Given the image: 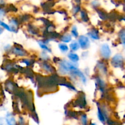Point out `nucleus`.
Masks as SVG:
<instances>
[{"mask_svg": "<svg viewBox=\"0 0 125 125\" xmlns=\"http://www.w3.org/2000/svg\"><path fill=\"white\" fill-rule=\"evenodd\" d=\"M12 51H13V53L14 54L17 55L18 56H25L27 55V53L25 50L18 47L13 48L12 49Z\"/></svg>", "mask_w": 125, "mask_h": 125, "instance_id": "6", "label": "nucleus"}, {"mask_svg": "<svg viewBox=\"0 0 125 125\" xmlns=\"http://www.w3.org/2000/svg\"><path fill=\"white\" fill-rule=\"evenodd\" d=\"M98 119L103 123H104L106 122V117H105V114L104 113L103 111L100 108V107H98Z\"/></svg>", "mask_w": 125, "mask_h": 125, "instance_id": "8", "label": "nucleus"}, {"mask_svg": "<svg viewBox=\"0 0 125 125\" xmlns=\"http://www.w3.org/2000/svg\"><path fill=\"white\" fill-rule=\"evenodd\" d=\"M100 54L101 57L104 59H108L110 58L111 55V50L107 44L104 43L101 45L100 48Z\"/></svg>", "mask_w": 125, "mask_h": 125, "instance_id": "3", "label": "nucleus"}, {"mask_svg": "<svg viewBox=\"0 0 125 125\" xmlns=\"http://www.w3.org/2000/svg\"><path fill=\"white\" fill-rule=\"evenodd\" d=\"M3 31H4L3 28H1V27L0 26V35H1V34H2V32H3Z\"/></svg>", "mask_w": 125, "mask_h": 125, "instance_id": "20", "label": "nucleus"}, {"mask_svg": "<svg viewBox=\"0 0 125 125\" xmlns=\"http://www.w3.org/2000/svg\"><path fill=\"white\" fill-rule=\"evenodd\" d=\"M70 49L72 50V51H77V50H79L80 46H79V43H78L76 41H73L72 42V43L70 44Z\"/></svg>", "mask_w": 125, "mask_h": 125, "instance_id": "10", "label": "nucleus"}, {"mask_svg": "<svg viewBox=\"0 0 125 125\" xmlns=\"http://www.w3.org/2000/svg\"><path fill=\"white\" fill-rule=\"evenodd\" d=\"M0 25L1 26L3 27L4 29H7V31H12V29H11V28L9 26V24H6L5 23H4V22L1 21V20H0Z\"/></svg>", "mask_w": 125, "mask_h": 125, "instance_id": "17", "label": "nucleus"}, {"mask_svg": "<svg viewBox=\"0 0 125 125\" xmlns=\"http://www.w3.org/2000/svg\"><path fill=\"white\" fill-rule=\"evenodd\" d=\"M6 121L7 125H17L15 118L12 114H7L6 117Z\"/></svg>", "mask_w": 125, "mask_h": 125, "instance_id": "5", "label": "nucleus"}, {"mask_svg": "<svg viewBox=\"0 0 125 125\" xmlns=\"http://www.w3.org/2000/svg\"><path fill=\"white\" fill-rule=\"evenodd\" d=\"M61 40L64 43H68L72 40V36L68 34H64L62 36Z\"/></svg>", "mask_w": 125, "mask_h": 125, "instance_id": "11", "label": "nucleus"}, {"mask_svg": "<svg viewBox=\"0 0 125 125\" xmlns=\"http://www.w3.org/2000/svg\"><path fill=\"white\" fill-rule=\"evenodd\" d=\"M59 48L62 52H66L68 51V46L65 43L59 44Z\"/></svg>", "mask_w": 125, "mask_h": 125, "instance_id": "12", "label": "nucleus"}, {"mask_svg": "<svg viewBox=\"0 0 125 125\" xmlns=\"http://www.w3.org/2000/svg\"><path fill=\"white\" fill-rule=\"evenodd\" d=\"M81 123L83 125H87V117L85 114H83L81 117Z\"/></svg>", "mask_w": 125, "mask_h": 125, "instance_id": "15", "label": "nucleus"}, {"mask_svg": "<svg viewBox=\"0 0 125 125\" xmlns=\"http://www.w3.org/2000/svg\"><path fill=\"white\" fill-rule=\"evenodd\" d=\"M119 36L122 43H123V46L125 47V29H123L120 32Z\"/></svg>", "mask_w": 125, "mask_h": 125, "instance_id": "13", "label": "nucleus"}, {"mask_svg": "<svg viewBox=\"0 0 125 125\" xmlns=\"http://www.w3.org/2000/svg\"><path fill=\"white\" fill-rule=\"evenodd\" d=\"M39 45L40 46L41 48H42L43 50H45L46 51H48V52H51V50L50 49V48L48 47V46H46V45L45 43H44L43 42H39Z\"/></svg>", "mask_w": 125, "mask_h": 125, "instance_id": "14", "label": "nucleus"}, {"mask_svg": "<svg viewBox=\"0 0 125 125\" xmlns=\"http://www.w3.org/2000/svg\"><path fill=\"white\" fill-rule=\"evenodd\" d=\"M78 43L83 50H87L90 46V43L87 37L85 35H81L78 39Z\"/></svg>", "mask_w": 125, "mask_h": 125, "instance_id": "4", "label": "nucleus"}, {"mask_svg": "<svg viewBox=\"0 0 125 125\" xmlns=\"http://www.w3.org/2000/svg\"><path fill=\"white\" fill-rule=\"evenodd\" d=\"M72 35H73V37H74L76 38V37H78V29H77L76 26H73V28H72Z\"/></svg>", "mask_w": 125, "mask_h": 125, "instance_id": "16", "label": "nucleus"}, {"mask_svg": "<svg viewBox=\"0 0 125 125\" xmlns=\"http://www.w3.org/2000/svg\"><path fill=\"white\" fill-rule=\"evenodd\" d=\"M4 14V10H2V9L0 8V17L2 15H3Z\"/></svg>", "mask_w": 125, "mask_h": 125, "instance_id": "19", "label": "nucleus"}, {"mask_svg": "<svg viewBox=\"0 0 125 125\" xmlns=\"http://www.w3.org/2000/svg\"><path fill=\"white\" fill-rule=\"evenodd\" d=\"M88 34L93 40H99L100 39L99 32L96 29H92L90 32H89Z\"/></svg>", "mask_w": 125, "mask_h": 125, "instance_id": "7", "label": "nucleus"}, {"mask_svg": "<svg viewBox=\"0 0 125 125\" xmlns=\"http://www.w3.org/2000/svg\"><path fill=\"white\" fill-rule=\"evenodd\" d=\"M68 57L71 61L73 62H76L79 60V56L76 54L73 53V52H70L68 54Z\"/></svg>", "mask_w": 125, "mask_h": 125, "instance_id": "9", "label": "nucleus"}, {"mask_svg": "<svg viewBox=\"0 0 125 125\" xmlns=\"http://www.w3.org/2000/svg\"><path fill=\"white\" fill-rule=\"evenodd\" d=\"M59 70L61 73H67L78 70V68L73 63L63 60L59 63Z\"/></svg>", "mask_w": 125, "mask_h": 125, "instance_id": "1", "label": "nucleus"}, {"mask_svg": "<svg viewBox=\"0 0 125 125\" xmlns=\"http://www.w3.org/2000/svg\"><path fill=\"white\" fill-rule=\"evenodd\" d=\"M111 63L115 68H122L124 64V59L122 55L120 54L115 55L111 60Z\"/></svg>", "mask_w": 125, "mask_h": 125, "instance_id": "2", "label": "nucleus"}, {"mask_svg": "<svg viewBox=\"0 0 125 125\" xmlns=\"http://www.w3.org/2000/svg\"><path fill=\"white\" fill-rule=\"evenodd\" d=\"M6 87H7L9 90H12L13 89V85L11 83L9 82V83H7V84H6Z\"/></svg>", "mask_w": 125, "mask_h": 125, "instance_id": "18", "label": "nucleus"}, {"mask_svg": "<svg viewBox=\"0 0 125 125\" xmlns=\"http://www.w3.org/2000/svg\"><path fill=\"white\" fill-rule=\"evenodd\" d=\"M90 125H97L95 123H90Z\"/></svg>", "mask_w": 125, "mask_h": 125, "instance_id": "21", "label": "nucleus"}]
</instances>
